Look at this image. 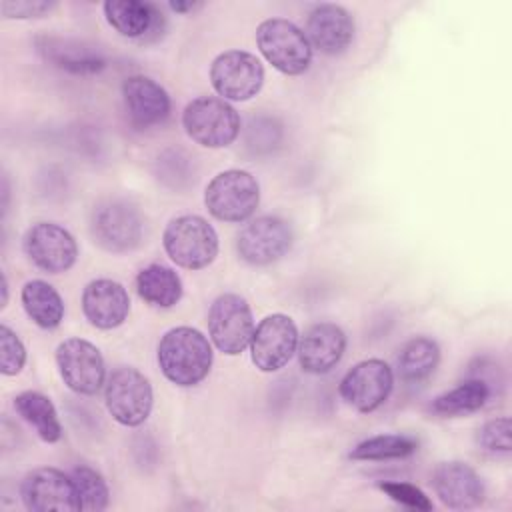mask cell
I'll list each match as a JSON object with an SVG mask.
<instances>
[{
    "label": "cell",
    "mask_w": 512,
    "mask_h": 512,
    "mask_svg": "<svg viewBox=\"0 0 512 512\" xmlns=\"http://www.w3.org/2000/svg\"><path fill=\"white\" fill-rule=\"evenodd\" d=\"M22 502L32 512H76L80 510L70 476L56 468H36L22 480Z\"/></svg>",
    "instance_id": "15"
},
{
    "label": "cell",
    "mask_w": 512,
    "mask_h": 512,
    "mask_svg": "<svg viewBox=\"0 0 512 512\" xmlns=\"http://www.w3.org/2000/svg\"><path fill=\"white\" fill-rule=\"evenodd\" d=\"M22 306L28 314V318L44 328L52 330L56 328L64 318V302L54 286H50L44 280H30L22 288Z\"/></svg>",
    "instance_id": "23"
},
{
    "label": "cell",
    "mask_w": 512,
    "mask_h": 512,
    "mask_svg": "<svg viewBox=\"0 0 512 512\" xmlns=\"http://www.w3.org/2000/svg\"><path fill=\"white\" fill-rule=\"evenodd\" d=\"M346 334L332 322L312 324L298 342V362L308 374L330 372L344 356Z\"/></svg>",
    "instance_id": "18"
},
{
    "label": "cell",
    "mask_w": 512,
    "mask_h": 512,
    "mask_svg": "<svg viewBox=\"0 0 512 512\" xmlns=\"http://www.w3.org/2000/svg\"><path fill=\"white\" fill-rule=\"evenodd\" d=\"M256 44L262 56L278 72L288 76L306 72L312 62V46L306 34L284 18H270L260 22L256 30Z\"/></svg>",
    "instance_id": "5"
},
{
    "label": "cell",
    "mask_w": 512,
    "mask_h": 512,
    "mask_svg": "<svg viewBox=\"0 0 512 512\" xmlns=\"http://www.w3.org/2000/svg\"><path fill=\"white\" fill-rule=\"evenodd\" d=\"M186 134L204 148L230 146L240 134V116L226 100L200 96L186 104L182 112Z\"/></svg>",
    "instance_id": "3"
},
{
    "label": "cell",
    "mask_w": 512,
    "mask_h": 512,
    "mask_svg": "<svg viewBox=\"0 0 512 512\" xmlns=\"http://www.w3.org/2000/svg\"><path fill=\"white\" fill-rule=\"evenodd\" d=\"M306 38L322 54H342L354 38V18L338 4H318L308 14Z\"/></svg>",
    "instance_id": "16"
},
{
    "label": "cell",
    "mask_w": 512,
    "mask_h": 512,
    "mask_svg": "<svg viewBox=\"0 0 512 512\" xmlns=\"http://www.w3.org/2000/svg\"><path fill=\"white\" fill-rule=\"evenodd\" d=\"M0 370L4 376H14L26 362V348L22 340L6 324L0 326Z\"/></svg>",
    "instance_id": "30"
},
{
    "label": "cell",
    "mask_w": 512,
    "mask_h": 512,
    "mask_svg": "<svg viewBox=\"0 0 512 512\" xmlns=\"http://www.w3.org/2000/svg\"><path fill=\"white\" fill-rule=\"evenodd\" d=\"M82 310L92 326L112 330L126 320L130 312V296L120 282L98 278L86 284L82 292Z\"/></svg>",
    "instance_id": "19"
},
{
    "label": "cell",
    "mask_w": 512,
    "mask_h": 512,
    "mask_svg": "<svg viewBox=\"0 0 512 512\" xmlns=\"http://www.w3.org/2000/svg\"><path fill=\"white\" fill-rule=\"evenodd\" d=\"M70 478H72L74 488H76L80 510L100 512L108 506V500H110L108 486H106L104 478L94 468L78 466V468L72 470Z\"/></svg>",
    "instance_id": "29"
},
{
    "label": "cell",
    "mask_w": 512,
    "mask_h": 512,
    "mask_svg": "<svg viewBox=\"0 0 512 512\" xmlns=\"http://www.w3.org/2000/svg\"><path fill=\"white\" fill-rule=\"evenodd\" d=\"M24 252L34 266L50 274L70 270L78 258L74 236L54 222L30 226L24 234Z\"/></svg>",
    "instance_id": "13"
},
{
    "label": "cell",
    "mask_w": 512,
    "mask_h": 512,
    "mask_svg": "<svg viewBox=\"0 0 512 512\" xmlns=\"http://www.w3.org/2000/svg\"><path fill=\"white\" fill-rule=\"evenodd\" d=\"M54 6V2H2L0 10L10 18H38L50 12Z\"/></svg>",
    "instance_id": "33"
},
{
    "label": "cell",
    "mask_w": 512,
    "mask_h": 512,
    "mask_svg": "<svg viewBox=\"0 0 512 512\" xmlns=\"http://www.w3.org/2000/svg\"><path fill=\"white\" fill-rule=\"evenodd\" d=\"M292 246L290 226L276 216L250 220L238 234L236 248L244 262L266 266L280 260Z\"/></svg>",
    "instance_id": "14"
},
{
    "label": "cell",
    "mask_w": 512,
    "mask_h": 512,
    "mask_svg": "<svg viewBox=\"0 0 512 512\" xmlns=\"http://www.w3.org/2000/svg\"><path fill=\"white\" fill-rule=\"evenodd\" d=\"M432 486L440 502L454 510L476 508L484 500V484L476 470L460 460L442 462L432 474Z\"/></svg>",
    "instance_id": "17"
},
{
    "label": "cell",
    "mask_w": 512,
    "mask_h": 512,
    "mask_svg": "<svg viewBox=\"0 0 512 512\" xmlns=\"http://www.w3.org/2000/svg\"><path fill=\"white\" fill-rule=\"evenodd\" d=\"M156 356L162 374L182 388L202 382L212 366V346L208 338L190 326L168 330L158 342Z\"/></svg>",
    "instance_id": "1"
},
{
    "label": "cell",
    "mask_w": 512,
    "mask_h": 512,
    "mask_svg": "<svg viewBox=\"0 0 512 512\" xmlns=\"http://www.w3.org/2000/svg\"><path fill=\"white\" fill-rule=\"evenodd\" d=\"M210 80L222 100L244 102L260 92L264 84V66L250 52L226 50L214 58Z\"/></svg>",
    "instance_id": "9"
},
{
    "label": "cell",
    "mask_w": 512,
    "mask_h": 512,
    "mask_svg": "<svg viewBox=\"0 0 512 512\" xmlns=\"http://www.w3.org/2000/svg\"><path fill=\"white\" fill-rule=\"evenodd\" d=\"M90 232L94 242L104 250L128 252L140 244L144 224L140 212L130 202L114 198L94 206Z\"/></svg>",
    "instance_id": "7"
},
{
    "label": "cell",
    "mask_w": 512,
    "mask_h": 512,
    "mask_svg": "<svg viewBox=\"0 0 512 512\" xmlns=\"http://www.w3.org/2000/svg\"><path fill=\"white\" fill-rule=\"evenodd\" d=\"M380 490L386 492L394 502L412 510H432V500L414 484L408 482H382Z\"/></svg>",
    "instance_id": "32"
},
{
    "label": "cell",
    "mask_w": 512,
    "mask_h": 512,
    "mask_svg": "<svg viewBox=\"0 0 512 512\" xmlns=\"http://www.w3.org/2000/svg\"><path fill=\"white\" fill-rule=\"evenodd\" d=\"M490 396V388L484 380L480 378H472L466 380L462 384H458L456 388L438 394L432 404L430 410L438 416H460V414H470L480 410L486 400Z\"/></svg>",
    "instance_id": "26"
},
{
    "label": "cell",
    "mask_w": 512,
    "mask_h": 512,
    "mask_svg": "<svg viewBox=\"0 0 512 512\" xmlns=\"http://www.w3.org/2000/svg\"><path fill=\"white\" fill-rule=\"evenodd\" d=\"M478 444L488 452H510V418L500 416L494 420H488L478 430Z\"/></svg>",
    "instance_id": "31"
},
{
    "label": "cell",
    "mask_w": 512,
    "mask_h": 512,
    "mask_svg": "<svg viewBox=\"0 0 512 512\" xmlns=\"http://www.w3.org/2000/svg\"><path fill=\"white\" fill-rule=\"evenodd\" d=\"M418 448V442L402 434H380L362 440L350 452L352 460H392L410 456Z\"/></svg>",
    "instance_id": "28"
},
{
    "label": "cell",
    "mask_w": 512,
    "mask_h": 512,
    "mask_svg": "<svg viewBox=\"0 0 512 512\" xmlns=\"http://www.w3.org/2000/svg\"><path fill=\"white\" fill-rule=\"evenodd\" d=\"M16 412L36 430L44 442H58L62 426L52 400L40 392H22L14 398Z\"/></svg>",
    "instance_id": "25"
},
{
    "label": "cell",
    "mask_w": 512,
    "mask_h": 512,
    "mask_svg": "<svg viewBox=\"0 0 512 512\" xmlns=\"http://www.w3.org/2000/svg\"><path fill=\"white\" fill-rule=\"evenodd\" d=\"M162 242L170 260L188 270L206 268L218 254L216 230L204 218L194 214L170 220Z\"/></svg>",
    "instance_id": "2"
},
{
    "label": "cell",
    "mask_w": 512,
    "mask_h": 512,
    "mask_svg": "<svg viewBox=\"0 0 512 512\" xmlns=\"http://www.w3.org/2000/svg\"><path fill=\"white\" fill-rule=\"evenodd\" d=\"M440 360V348L432 338L416 336L408 340L398 354V372L406 382L428 378Z\"/></svg>",
    "instance_id": "27"
},
{
    "label": "cell",
    "mask_w": 512,
    "mask_h": 512,
    "mask_svg": "<svg viewBox=\"0 0 512 512\" xmlns=\"http://www.w3.org/2000/svg\"><path fill=\"white\" fill-rule=\"evenodd\" d=\"M394 386L392 368L384 360H362L340 382L342 400L354 410L368 414L382 406Z\"/></svg>",
    "instance_id": "12"
},
{
    "label": "cell",
    "mask_w": 512,
    "mask_h": 512,
    "mask_svg": "<svg viewBox=\"0 0 512 512\" xmlns=\"http://www.w3.org/2000/svg\"><path fill=\"white\" fill-rule=\"evenodd\" d=\"M36 50L44 56L46 62L70 74H98L106 68V58L102 56V52L82 40L62 36H38Z\"/></svg>",
    "instance_id": "21"
},
{
    "label": "cell",
    "mask_w": 512,
    "mask_h": 512,
    "mask_svg": "<svg viewBox=\"0 0 512 512\" xmlns=\"http://www.w3.org/2000/svg\"><path fill=\"white\" fill-rule=\"evenodd\" d=\"M56 364L64 384L84 396H92L104 384V358L100 350L82 338H68L56 348Z\"/></svg>",
    "instance_id": "10"
},
{
    "label": "cell",
    "mask_w": 512,
    "mask_h": 512,
    "mask_svg": "<svg viewBox=\"0 0 512 512\" xmlns=\"http://www.w3.org/2000/svg\"><path fill=\"white\" fill-rule=\"evenodd\" d=\"M208 334L220 352L230 356L244 352L254 334L248 302L238 294H220L208 312Z\"/></svg>",
    "instance_id": "8"
},
{
    "label": "cell",
    "mask_w": 512,
    "mask_h": 512,
    "mask_svg": "<svg viewBox=\"0 0 512 512\" xmlns=\"http://www.w3.org/2000/svg\"><path fill=\"white\" fill-rule=\"evenodd\" d=\"M260 202V186L256 178L246 170H224L216 174L204 192V204L208 212L222 222L248 220Z\"/></svg>",
    "instance_id": "4"
},
{
    "label": "cell",
    "mask_w": 512,
    "mask_h": 512,
    "mask_svg": "<svg viewBox=\"0 0 512 512\" xmlns=\"http://www.w3.org/2000/svg\"><path fill=\"white\" fill-rule=\"evenodd\" d=\"M136 290L144 302L158 308H170L182 298V280L172 268L150 264L138 272Z\"/></svg>",
    "instance_id": "22"
},
{
    "label": "cell",
    "mask_w": 512,
    "mask_h": 512,
    "mask_svg": "<svg viewBox=\"0 0 512 512\" xmlns=\"http://www.w3.org/2000/svg\"><path fill=\"white\" fill-rule=\"evenodd\" d=\"M110 416L122 426H140L152 412V386L148 378L132 366L116 368L104 390Z\"/></svg>",
    "instance_id": "6"
},
{
    "label": "cell",
    "mask_w": 512,
    "mask_h": 512,
    "mask_svg": "<svg viewBox=\"0 0 512 512\" xmlns=\"http://www.w3.org/2000/svg\"><path fill=\"white\" fill-rule=\"evenodd\" d=\"M102 8L108 24L126 38L144 36L158 16L152 4L140 0H108Z\"/></svg>",
    "instance_id": "24"
},
{
    "label": "cell",
    "mask_w": 512,
    "mask_h": 512,
    "mask_svg": "<svg viewBox=\"0 0 512 512\" xmlns=\"http://www.w3.org/2000/svg\"><path fill=\"white\" fill-rule=\"evenodd\" d=\"M298 348V328L286 314L260 320L250 340V358L262 372H276L288 364Z\"/></svg>",
    "instance_id": "11"
},
{
    "label": "cell",
    "mask_w": 512,
    "mask_h": 512,
    "mask_svg": "<svg viewBox=\"0 0 512 512\" xmlns=\"http://www.w3.org/2000/svg\"><path fill=\"white\" fill-rule=\"evenodd\" d=\"M204 4L202 2H170V8L174 12H180V14H186V12H194V10H200Z\"/></svg>",
    "instance_id": "34"
},
{
    "label": "cell",
    "mask_w": 512,
    "mask_h": 512,
    "mask_svg": "<svg viewBox=\"0 0 512 512\" xmlns=\"http://www.w3.org/2000/svg\"><path fill=\"white\" fill-rule=\"evenodd\" d=\"M122 96L134 126L150 128L162 124L170 114L168 92L148 76H130L122 84Z\"/></svg>",
    "instance_id": "20"
}]
</instances>
